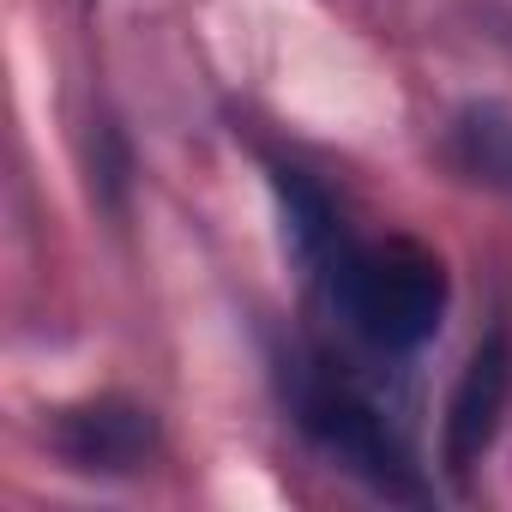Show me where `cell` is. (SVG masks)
I'll list each match as a JSON object with an SVG mask.
<instances>
[{
    "instance_id": "obj_1",
    "label": "cell",
    "mask_w": 512,
    "mask_h": 512,
    "mask_svg": "<svg viewBox=\"0 0 512 512\" xmlns=\"http://www.w3.org/2000/svg\"><path fill=\"white\" fill-rule=\"evenodd\" d=\"M326 314L338 320V332L380 356V362H404L416 356L452 302V278L446 260L416 241V235H356L344 229L320 260L308 266Z\"/></svg>"
},
{
    "instance_id": "obj_2",
    "label": "cell",
    "mask_w": 512,
    "mask_h": 512,
    "mask_svg": "<svg viewBox=\"0 0 512 512\" xmlns=\"http://www.w3.org/2000/svg\"><path fill=\"white\" fill-rule=\"evenodd\" d=\"M284 404H290L296 428L338 470H350L356 482H368L386 500H428V482H422L398 422L332 356H290L284 362Z\"/></svg>"
},
{
    "instance_id": "obj_3",
    "label": "cell",
    "mask_w": 512,
    "mask_h": 512,
    "mask_svg": "<svg viewBox=\"0 0 512 512\" xmlns=\"http://www.w3.org/2000/svg\"><path fill=\"white\" fill-rule=\"evenodd\" d=\"M506 398H512V344H506V332H488L476 344V356L464 362L452 404H446V470L458 482H470V470L488 458Z\"/></svg>"
},
{
    "instance_id": "obj_4",
    "label": "cell",
    "mask_w": 512,
    "mask_h": 512,
    "mask_svg": "<svg viewBox=\"0 0 512 512\" xmlns=\"http://www.w3.org/2000/svg\"><path fill=\"white\" fill-rule=\"evenodd\" d=\"M151 440H157L151 410L121 404V398H97V404L61 410V422H55V452L73 470H139Z\"/></svg>"
},
{
    "instance_id": "obj_5",
    "label": "cell",
    "mask_w": 512,
    "mask_h": 512,
    "mask_svg": "<svg viewBox=\"0 0 512 512\" xmlns=\"http://www.w3.org/2000/svg\"><path fill=\"white\" fill-rule=\"evenodd\" d=\"M446 163L494 193H512V109L500 103H470L446 127Z\"/></svg>"
}]
</instances>
